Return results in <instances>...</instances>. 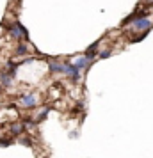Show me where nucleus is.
<instances>
[{"instance_id":"f257e3e1","label":"nucleus","mask_w":153,"mask_h":158,"mask_svg":"<svg viewBox=\"0 0 153 158\" xmlns=\"http://www.w3.org/2000/svg\"><path fill=\"white\" fill-rule=\"evenodd\" d=\"M150 27H153V22L148 18V13L144 9H137V18L132 23V29L144 32V30H150Z\"/></svg>"},{"instance_id":"f03ea898","label":"nucleus","mask_w":153,"mask_h":158,"mask_svg":"<svg viewBox=\"0 0 153 158\" xmlns=\"http://www.w3.org/2000/svg\"><path fill=\"white\" fill-rule=\"evenodd\" d=\"M9 34L11 37H15V39H29V30L23 27L20 22H15L13 25H9Z\"/></svg>"},{"instance_id":"7ed1b4c3","label":"nucleus","mask_w":153,"mask_h":158,"mask_svg":"<svg viewBox=\"0 0 153 158\" xmlns=\"http://www.w3.org/2000/svg\"><path fill=\"white\" fill-rule=\"evenodd\" d=\"M36 103H37V98L34 94H25V96H22V105L25 108H34Z\"/></svg>"},{"instance_id":"20e7f679","label":"nucleus","mask_w":153,"mask_h":158,"mask_svg":"<svg viewBox=\"0 0 153 158\" xmlns=\"http://www.w3.org/2000/svg\"><path fill=\"white\" fill-rule=\"evenodd\" d=\"M91 64H93V62H91L87 57H79V59L73 60V66H75L77 69H87Z\"/></svg>"},{"instance_id":"39448f33","label":"nucleus","mask_w":153,"mask_h":158,"mask_svg":"<svg viewBox=\"0 0 153 158\" xmlns=\"http://www.w3.org/2000/svg\"><path fill=\"white\" fill-rule=\"evenodd\" d=\"M0 84H2L4 87H9L11 84H13V75L7 73V71H2L0 73Z\"/></svg>"},{"instance_id":"423d86ee","label":"nucleus","mask_w":153,"mask_h":158,"mask_svg":"<svg viewBox=\"0 0 153 158\" xmlns=\"http://www.w3.org/2000/svg\"><path fill=\"white\" fill-rule=\"evenodd\" d=\"M23 131H25V126H23V123L16 121L11 124V135H22Z\"/></svg>"},{"instance_id":"0eeeda50","label":"nucleus","mask_w":153,"mask_h":158,"mask_svg":"<svg viewBox=\"0 0 153 158\" xmlns=\"http://www.w3.org/2000/svg\"><path fill=\"white\" fill-rule=\"evenodd\" d=\"M62 66L61 62H57V60H50L48 62V69H50L52 73H62Z\"/></svg>"},{"instance_id":"6e6552de","label":"nucleus","mask_w":153,"mask_h":158,"mask_svg":"<svg viewBox=\"0 0 153 158\" xmlns=\"http://www.w3.org/2000/svg\"><path fill=\"white\" fill-rule=\"evenodd\" d=\"M18 62H15V60H9V62H6V71L7 73H11V75H13V77H15L16 75V68H18Z\"/></svg>"},{"instance_id":"1a4fd4ad","label":"nucleus","mask_w":153,"mask_h":158,"mask_svg":"<svg viewBox=\"0 0 153 158\" xmlns=\"http://www.w3.org/2000/svg\"><path fill=\"white\" fill-rule=\"evenodd\" d=\"M50 110H52L50 107L43 108V110H41V112H39V114H37V117H36V119H34V121H36V124H37V123H43L45 119H46V115H48V112H50Z\"/></svg>"},{"instance_id":"9d476101","label":"nucleus","mask_w":153,"mask_h":158,"mask_svg":"<svg viewBox=\"0 0 153 158\" xmlns=\"http://www.w3.org/2000/svg\"><path fill=\"white\" fill-rule=\"evenodd\" d=\"M27 53H29V48L25 43H20L16 46V55H27Z\"/></svg>"},{"instance_id":"9b49d317","label":"nucleus","mask_w":153,"mask_h":158,"mask_svg":"<svg viewBox=\"0 0 153 158\" xmlns=\"http://www.w3.org/2000/svg\"><path fill=\"white\" fill-rule=\"evenodd\" d=\"M22 123H23V126H27V128H34V126H36V121L30 119V117H23Z\"/></svg>"},{"instance_id":"f8f14e48","label":"nucleus","mask_w":153,"mask_h":158,"mask_svg":"<svg viewBox=\"0 0 153 158\" xmlns=\"http://www.w3.org/2000/svg\"><path fill=\"white\" fill-rule=\"evenodd\" d=\"M146 36H148V30H144V32H139V36L132 37V41H134V43H139V41H142Z\"/></svg>"},{"instance_id":"ddd939ff","label":"nucleus","mask_w":153,"mask_h":158,"mask_svg":"<svg viewBox=\"0 0 153 158\" xmlns=\"http://www.w3.org/2000/svg\"><path fill=\"white\" fill-rule=\"evenodd\" d=\"M18 142L23 144V146H32V142H30L29 139H18Z\"/></svg>"},{"instance_id":"4468645a","label":"nucleus","mask_w":153,"mask_h":158,"mask_svg":"<svg viewBox=\"0 0 153 158\" xmlns=\"http://www.w3.org/2000/svg\"><path fill=\"white\" fill-rule=\"evenodd\" d=\"M110 53H112L110 50H103L102 53H100V57H102V59H107V57H110Z\"/></svg>"},{"instance_id":"2eb2a0df","label":"nucleus","mask_w":153,"mask_h":158,"mask_svg":"<svg viewBox=\"0 0 153 158\" xmlns=\"http://www.w3.org/2000/svg\"><path fill=\"white\" fill-rule=\"evenodd\" d=\"M75 137H79V133H77V131H71V133H70V139H75Z\"/></svg>"},{"instance_id":"dca6fc26","label":"nucleus","mask_w":153,"mask_h":158,"mask_svg":"<svg viewBox=\"0 0 153 158\" xmlns=\"http://www.w3.org/2000/svg\"><path fill=\"white\" fill-rule=\"evenodd\" d=\"M148 2H150V4H153V0H148Z\"/></svg>"}]
</instances>
